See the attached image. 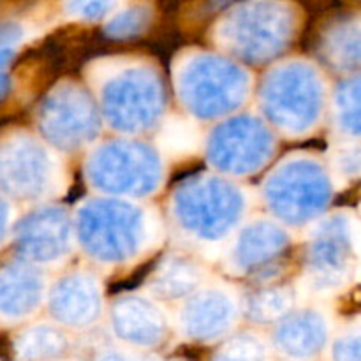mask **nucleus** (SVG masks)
I'll return each mask as SVG.
<instances>
[{"label":"nucleus","mask_w":361,"mask_h":361,"mask_svg":"<svg viewBox=\"0 0 361 361\" xmlns=\"http://www.w3.org/2000/svg\"><path fill=\"white\" fill-rule=\"evenodd\" d=\"M275 134L256 115H233L222 120L207 140V159L222 176H249L271 161Z\"/></svg>","instance_id":"nucleus-12"},{"label":"nucleus","mask_w":361,"mask_h":361,"mask_svg":"<svg viewBox=\"0 0 361 361\" xmlns=\"http://www.w3.org/2000/svg\"><path fill=\"white\" fill-rule=\"evenodd\" d=\"M201 133L196 123L183 116H171L162 126L159 147L168 157H185L201 147Z\"/></svg>","instance_id":"nucleus-26"},{"label":"nucleus","mask_w":361,"mask_h":361,"mask_svg":"<svg viewBox=\"0 0 361 361\" xmlns=\"http://www.w3.org/2000/svg\"><path fill=\"white\" fill-rule=\"evenodd\" d=\"M74 236L85 256L102 267H123L150 252L161 240V222L133 200L97 196L73 215Z\"/></svg>","instance_id":"nucleus-1"},{"label":"nucleus","mask_w":361,"mask_h":361,"mask_svg":"<svg viewBox=\"0 0 361 361\" xmlns=\"http://www.w3.org/2000/svg\"><path fill=\"white\" fill-rule=\"evenodd\" d=\"M0 185L25 201L49 200L62 192L63 169L46 141L16 134L0 145Z\"/></svg>","instance_id":"nucleus-10"},{"label":"nucleus","mask_w":361,"mask_h":361,"mask_svg":"<svg viewBox=\"0 0 361 361\" xmlns=\"http://www.w3.org/2000/svg\"><path fill=\"white\" fill-rule=\"evenodd\" d=\"M48 279L30 263H14L0 268V316L6 319H27L46 302Z\"/></svg>","instance_id":"nucleus-20"},{"label":"nucleus","mask_w":361,"mask_h":361,"mask_svg":"<svg viewBox=\"0 0 361 361\" xmlns=\"http://www.w3.org/2000/svg\"><path fill=\"white\" fill-rule=\"evenodd\" d=\"M71 348V334L55 323L30 324L18 335L14 344L20 361H63Z\"/></svg>","instance_id":"nucleus-22"},{"label":"nucleus","mask_w":361,"mask_h":361,"mask_svg":"<svg viewBox=\"0 0 361 361\" xmlns=\"http://www.w3.org/2000/svg\"><path fill=\"white\" fill-rule=\"evenodd\" d=\"M261 192L274 221L286 228H302L326 215L335 182L331 169L319 157L291 154L268 173Z\"/></svg>","instance_id":"nucleus-6"},{"label":"nucleus","mask_w":361,"mask_h":361,"mask_svg":"<svg viewBox=\"0 0 361 361\" xmlns=\"http://www.w3.org/2000/svg\"><path fill=\"white\" fill-rule=\"evenodd\" d=\"M355 264V222L348 212H331L314 222L303 250V286L326 295L348 282Z\"/></svg>","instance_id":"nucleus-9"},{"label":"nucleus","mask_w":361,"mask_h":361,"mask_svg":"<svg viewBox=\"0 0 361 361\" xmlns=\"http://www.w3.org/2000/svg\"><path fill=\"white\" fill-rule=\"evenodd\" d=\"M270 341L257 331H233L219 344L210 361H270Z\"/></svg>","instance_id":"nucleus-25"},{"label":"nucleus","mask_w":361,"mask_h":361,"mask_svg":"<svg viewBox=\"0 0 361 361\" xmlns=\"http://www.w3.org/2000/svg\"><path fill=\"white\" fill-rule=\"evenodd\" d=\"M175 88L183 108L197 120L233 116L249 99L252 78L231 56L192 51L175 67Z\"/></svg>","instance_id":"nucleus-5"},{"label":"nucleus","mask_w":361,"mask_h":361,"mask_svg":"<svg viewBox=\"0 0 361 361\" xmlns=\"http://www.w3.org/2000/svg\"><path fill=\"white\" fill-rule=\"evenodd\" d=\"M108 323L118 345L141 353H152L164 345L171 330L162 303L137 293H126L113 300Z\"/></svg>","instance_id":"nucleus-15"},{"label":"nucleus","mask_w":361,"mask_h":361,"mask_svg":"<svg viewBox=\"0 0 361 361\" xmlns=\"http://www.w3.org/2000/svg\"><path fill=\"white\" fill-rule=\"evenodd\" d=\"M46 305L53 323L63 330L87 331L104 316V293L94 274L73 270L48 286Z\"/></svg>","instance_id":"nucleus-17"},{"label":"nucleus","mask_w":361,"mask_h":361,"mask_svg":"<svg viewBox=\"0 0 361 361\" xmlns=\"http://www.w3.org/2000/svg\"><path fill=\"white\" fill-rule=\"evenodd\" d=\"M46 143L60 152H78L95 143L102 127L97 102L76 83L56 85L37 109Z\"/></svg>","instance_id":"nucleus-11"},{"label":"nucleus","mask_w":361,"mask_h":361,"mask_svg":"<svg viewBox=\"0 0 361 361\" xmlns=\"http://www.w3.org/2000/svg\"><path fill=\"white\" fill-rule=\"evenodd\" d=\"M92 361H157L152 353L134 351V349L123 348V345H108L99 349Z\"/></svg>","instance_id":"nucleus-31"},{"label":"nucleus","mask_w":361,"mask_h":361,"mask_svg":"<svg viewBox=\"0 0 361 361\" xmlns=\"http://www.w3.org/2000/svg\"><path fill=\"white\" fill-rule=\"evenodd\" d=\"M207 284V271L196 257L183 252H171L155 267L147 282L148 296L164 302H180Z\"/></svg>","instance_id":"nucleus-21"},{"label":"nucleus","mask_w":361,"mask_h":361,"mask_svg":"<svg viewBox=\"0 0 361 361\" xmlns=\"http://www.w3.org/2000/svg\"><path fill=\"white\" fill-rule=\"evenodd\" d=\"M259 106L268 126L289 137L312 134L330 106L324 74L316 63L291 59L275 66L264 76Z\"/></svg>","instance_id":"nucleus-4"},{"label":"nucleus","mask_w":361,"mask_h":361,"mask_svg":"<svg viewBox=\"0 0 361 361\" xmlns=\"http://www.w3.org/2000/svg\"><path fill=\"white\" fill-rule=\"evenodd\" d=\"M152 7L145 4H133V6H120L111 16L106 20L104 32L111 39H130L143 34L150 25Z\"/></svg>","instance_id":"nucleus-27"},{"label":"nucleus","mask_w":361,"mask_h":361,"mask_svg":"<svg viewBox=\"0 0 361 361\" xmlns=\"http://www.w3.org/2000/svg\"><path fill=\"white\" fill-rule=\"evenodd\" d=\"M95 94L101 118L126 136L148 133L164 118V81L148 62L118 60L97 67Z\"/></svg>","instance_id":"nucleus-2"},{"label":"nucleus","mask_w":361,"mask_h":361,"mask_svg":"<svg viewBox=\"0 0 361 361\" xmlns=\"http://www.w3.org/2000/svg\"><path fill=\"white\" fill-rule=\"evenodd\" d=\"M284 361H291V360H284Z\"/></svg>","instance_id":"nucleus-36"},{"label":"nucleus","mask_w":361,"mask_h":361,"mask_svg":"<svg viewBox=\"0 0 361 361\" xmlns=\"http://www.w3.org/2000/svg\"><path fill=\"white\" fill-rule=\"evenodd\" d=\"M295 309V291L288 286L261 284L240 298V310L254 324H275Z\"/></svg>","instance_id":"nucleus-24"},{"label":"nucleus","mask_w":361,"mask_h":361,"mask_svg":"<svg viewBox=\"0 0 361 361\" xmlns=\"http://www.w3.org/2000/svg\"><path fill=\"white\" fill-rule=\"evenodd\" d=\"M85 176L92 189L106 196L136 201L161 189L164 162L152 145L120 137L92 148L85 161Z\"/></svg>","instance_id":"nucleus-8"},{"label":"nucleus","mask_w":361,"mask_h":361,"mask_svg":"<svg viewBox=\"0 0 361 361\" xmlns=\"http://www.w3.org/2000/svg\"><path fill=\"white\" fill-rule=\"evenodd\" d=\"M328 113L345 141H361V73L342 78L330 95Z\"/></svg>","instance_id":"nucleus-23"},{"label":"nucleus","mask_w":361,"mask_h":361,"mask_svg":"<svg viewBox=\"0 0 361 361\" xmlns=\"http://www.w3.org/2000/svg\"><path fill=\"white\" fill-rule=\"evenodd\" d=\"M316 53L328 71L342 78L361 73V11L328 18L317 34Z\"/></svg>","instance_id":"nucleus-19"},{"label":"nucleus","mask_w":361,"mask_h":361,"mask_svg":"<svg viewBox=\"0 0 361 361\" xmlns=\"http://www.w3.org/2000/svg\"><path fill=\"white\" fill-rule=\"evenodd\" d=\"M330 361H361V321L348 324L328 344Z\"/></svg>","instance_id":"nucleus-28"},{"label":"nucleus","mask_w":361,"mask_h":361,"mask_svg":"<svg viewBox=\"0 0 361 361\" xmlns=\"http://www.w3.org/2000/svg\"><path fill=\"white\" fill-rule=\"evenodd\" d=\"M330 319L321 309H293L274 324L270 345L286 360L310 361L326 351L330 344Z\"/></svg>","instance_id":"nucleus-18"},{"label":"nucleus","mask_w":361,"mask_h":361,"mask_svg":"<svg viewBox=\"0 0 361 361\" xmlns=\"http://www.w3.org/2000/svg\"><path fill=\"white\" fill-rule=\"evenodd\" d=\"M298 32V13L284 2H247L224 13L215 41L238 60L264 63L289 48Z\"/></svg>","instance_id":"nucleus-7"},{"label":"nucleus","mask_w":361,"mask_h":361,"mask_svg":"<svg viewBox=\"0 0 361 361\" xmlns=\"http://www.w3.org/2000/svg\"><path fill=\"white\" fill-rule=\"evenodd\" d=\"M240 316V296L235 289L221 282H207L180 303L175 323L185 341L210 344L229 337Z\"/></svg>","instance_id":"nucleus-14"},{"label":"nucleus","mask_w":361,"mask_h":361,"mask_svg":"<svg viewBox=\"0 0 361 361\" xmlns=\"http://www.w3.org/2000/svg\"><path fill=\"white\" fill-rule=\"evenodd\" d=\"M334 168L348 178L361 176V141H345L335 150Z\"/></svg>","instance_id":"nucleus-30"},{"label":"nucleus","mask_w":361,"mask_h":361,"mask_svg":"<svg viewBox=\"0 0 361 361\" xmlns=\"http://www.w3.org/2000/svg\"><path fill=\"white\" fill-rule=\"evenodd\" d=\"M63 361H73V360H63Z\"/></svg>","instance_id":"nucleus-35"},{"label":"nucleus","mask_w":361,"mask_h":361,"mask_svg":"<svg viewBox=\"0 0 361 361\" xmlns=\"http://www.w3.org/2000/svg\"><path fill=\"white\" fill-rule=\"evenodd\" d=\"M7 226H9V208H7L6 201L0 197V242H2L4 236H6Z\"/></svg>","instance_id":"nucleus-33"},{"label":"nucleus","mask_w":361,"mask_h":361,"mask_svg":"<svg viewBox=\"0 0 361 361\" xmlns=\"http://www.w3.org/2000/svg\"><path fill=\"white\" fill-rule=\"evenodd\" d=\"M120 7L116 2H106V0H87V2H69L63 6L66 13L71 18L83 21H99L108 20L113 13Z\"/></svg>","instance_id":"nucleus-29"},{"label":"nucleus","mask_w":361,"mask_h":361,"mask_svg":"<svg viewBox=\"0 0 361 361\" xmlns=\"http://www.w3.org/2000/svg\"><path fill=\"white\" fill-rule=\"evenodd\" d=\"M249 204L247 190L231 178L200 173L176 185L169 214L185 238L200 245H217L238 231Z\"/></svg>","instance_id":"nucleus-3"},{"label":"nucleus","mask_w":361,"mask_h":361,"mask_svg":"<svg viewBox=\"0 0 361 361\" xmlns=\"http://www.w3.org/2000/svg\"><path fill=\"white\" fill-rule=\"evenodd\" d=\"M73 215L56 204H44L25 215L16 228V245L27 263L51 267L62 263L73 252Z\"/></svg>","instance_id":"nucleus-16"},{"label":"nucleus","mask_w":361,"mask_h":361,"mask_svg":"<svg viewBox=\"0 0 361 361\" xmlns=\"http://www.w3.org/2000/svg\"><path fill=\"white\" fill-rule=\"evenodd\" d=\"M9 87H11V81L9 78H7V74L0 73V99L9 92Z\"/></svg>","instance_id":"nucleus-34"},{"label":"nucleus","mask_w":361,"mask_h":361,"mask_svg":"<svg viewBox=\"0 0 361 361\" xmlns=\"http://www.w3.org/2000/svg\"><path fill=\"white\" fill-rule=\"evenodd\" d=\"M27 28L16 21H6L0 23V51L4 49H14L25 39Z\"/></svg>","instance_id":"nucleus-32"},{"label":"nucleus","mask_w":361,"mask_h":361,"mask_svg":"<svg viewBox=\"0 0 361 361\" xmlns=\"http://www.w3.org/2000/svg\"><path fill=\"white\" fill-rule=\"evenodd\" d=\"M291 235L274 219L257 217L240 226L226 249V267L233 275L270 284L291 250Z\"/></svg>","instance_id":"nucleus-13"}]
</instances>
